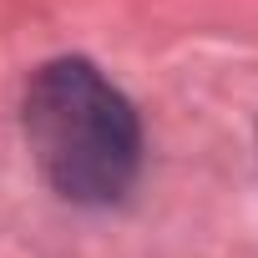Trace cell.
I'll use <instances>...</instances> for the list:
<instances>
[{
  "label": "cell",
  "mask_w": 258,
  "mask_h": 258,
  "mask_svg": "<svg viewBox=\"0 0 258 258\" xmlns=\"http://www.w3.org/2000/svg\"><path fill=\"white\" fill-rule=\"evenodd\" d=\"M26 142L46 182L81 208H106L137 182V111L91 61L61 56L26 86Z\"/></svg>",
  "instance_id": "6da1fadb"
}]
</instances>
